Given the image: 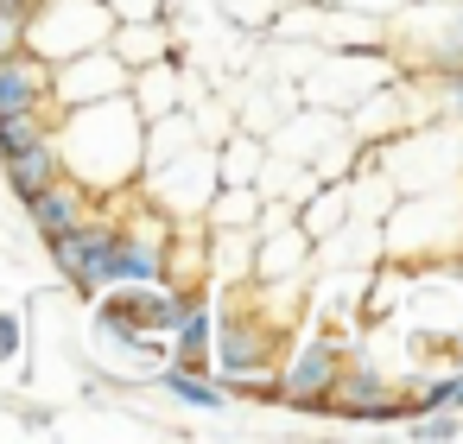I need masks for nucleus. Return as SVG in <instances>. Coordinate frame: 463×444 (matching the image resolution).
Masks as SVG:
<instances>
[{"mask_svg":"<svg viewBox=\"0 0 463 444\" xmlns=\"http://www.w3.org/2000/svg\"><path fill=\"white\" fill-rule=\"evenodd\" d=\"M444 96H450V109L463 115V64H457V71H444Z\"/></svg>","mask_w":463,"mask_h":444,"instance_id":"4468645a","label":"nucleus"},{"mask_svg":"<svg viewBox=\"0 0 463 444\" xmlns=\"http://www.w3.org/2000/svg\"><path fill=\"white\" fill-rule=\"evenodd\" d=\"M457 273H463V267H457Z\"/></svg>","mask_w":463,"mask_h":444,"instance_id":"f3484780","label":"nucleus"},{"mask_svg":"<svg viewBox=\"0 0 463 444\" xmlns=\"http://www.w3.org/2000/svg\"><path fill=\"white\" fill-rule=\"evenodd\" d=\"M52 241V260H58V273L83 292V298H96V292H109L115 286V241H121V229L115 222H96V216H83L77 229H64V235H45Z\"/></svg>","mask_w":463,"mask_h":444,"instance_id":"f257e3e1","label":"nucleus"},{"mask_svg":"<svg viewBox=\"0 0 463 444\" xmlns=\"http://www.w3.org/2000/svg\"><path fill=\"white\" fill-rule=\"evenodd\" d=\"M39 134H52V128H45V109H33V115H0V153H14V146H26V140H39Z\"/></svg>","mask_w":463,"mask_h":444,"instance_id":"9b49d317","label":"nucleus"},{"mask_svg":"<svg viewBox=\"0 0 463 444\" xmlns=\"http://www.w3.org/2000/svg\"><path fill=\"white\" fill-rule=\"evenodd\" d=\"M45 102H52V71L39 52L20 45V52L0 58V115H33Z\"/></svg>","mask_w":463,"mask_h":444,"instance_id":"39448f33","label":"nucleus"},{"mask_svg":"<svg viewBox=\"0 0 463 444\" xmlns=\"http://www.w3.org/2000/svg\"><path fill=\"white\" fill-rule=\"evenodd\" d=\"M450 406H457V412H463V368H457V374H450Z\"/></svg>","mask_w":463,"mask_h":444,"instance_id":"2eb2a0df","label":"nucleus"},{"mask_svg":"<svg viewBox=\"0 0 463 444\" xmlns=\"http://www.w3.org/2000/svg\"><path fill=\"white\" fill-rule=\"evenodd\" d=\"M159 387H165L172 400H184V406H222V381H210V368H184V362H172V368L159 374Z\"/></svg>","mask_w":463,"mask_h":444,"instance_id":"9d476101","label":"nucleus"},{"mask_svg":"<svg viewBox=\"0 0 463 444\" xmlns=\"http://www.w3.org/2000/svg\"><path fill=\"white\" fill-rule=\"evenodd\" d=\"M0 165H7V184H14V197L26 203L33 191H45V184H58V178H64V146H58L52 134H39V140L14 146V153H0Z\"/></svg>","mask_w":463,"mask_h":444,"instance_id":"423d86ee","label":"nucleus"},{"mask_svg":"<svg viewBox=\"0 0 463 444\" xmlns=\"http://www.w3.org/2000/svg\"><path fill=\"white\" fill-rule=\"evenodd\" d=\"M20 45H26V14H7V7H0V58L20 52Z\"/></svg>","mask_w":463,"mask_h":444,"instance_id":"f8f14e48","label":"nucleus"},{"mask_svg":"<svg viewBox=\"0 0 463 444\" xmlns=\"http://www.w3.org/2000/svg\"><path fill=\"white\" fill-rule=\"evenodd\" d=\"M26 216H33V229H39V235H64V229H77L90 210H83V191L58 178V184H45V191H33V197H26Z\"/></svg>","mask_w":463,"mask_h":444,"instance_id":"6e6552de","label":"nucleus"},{"mask_svg":"<svg viewBox=\"0 0 463 444\" xmlns=\"http://www.w3.org/2000/svg\"><path fill=\"white\" fill-rule=\"evenodd\" d=\"M115 298H102V317H121V324H134L140 336H172V324L184 317V305H191V292H172V286H109Z\"/></svg>","mask_w":463,"mask_h":444,"instance_id":"7ed1b4c3","label":"nucleus"},{"mask_svg":"<svg viewBox=\"0 0 463 444\" xmlns=\"http://www.w3.org/2000/svg\"><path fill=\"white\" fill-rule=\"evenodd\" d=\"M330 406L343 412V419H406V393H393L387 381H374V374H336V387H330Z\"/></svg>","mask_w":463,"mask_h":444,"instance_id":"0eeeda50","label":"nucleus"},{"mask_svg":"<svg viewBox=\"0 0 463 444\" xmlns=\"http://www.w3.org/2000/svg\"><path fill=\"white\" fill-rule=\"evenodd\" d=\"M14 349H20V317H14V311H0V362H7Z\"/></svg>","mask_w":463,"mask_h":444,"instance_id":"ddd939ff","label":"nucleus"},{"mask_svg":"<svg viewBox=\"0 0 463 444\" xmlns=\"http://www.w3.org/2000/svg\"><path fill=\"white\" fill-rule=\"evenodd\" d=\"M336 374H343V349H336L330 336H317V343L292 349V368L279 374V400L298 406V412H317V406H330Z\"/></svg>","mask_w":463,"mask_h":444,"instance_id":"f03ea898","label":"nucleus"},{"mask_svg":"<svg viewBox=\"0 0 463 444\" xmlns=\"http://www.w3.org/2000/svg\"><path fill=\"white\" fill-rule=\"evenodd\" d=\"M159 273H165L159 241H153V235H128V229H121V241H115V286H153Z\"/></svg>","mask_w":463,"mask_h":444,"instance_id":"1a4fd4ad","label":"nucleus"},{"mask_svg":"<svg viewBox=\"0 0 463 444\" xmlns=\"http://www.w3.org/2000/svg\"><path fill=\"white\" fill-rule=\"evenodd\" d=\"M273 362V336L260 317H222L216 343H210V368H222L229 381H254Z\"/></svg>","mask_w":463,"mask_h":444,"instance_id":"20e7f679","label":"nucleus"},{"mask_svg":"<svg viewBox=\"0 0 463 444\" xmlns=\"http://www.w3.org/2000/svg\"><path fill=\"white\" fill-rule=\"evenodd\" d=\"M0 7H7V14H26V7H33V0H0Z\"/></svg>","mask_w":463,"mask_h":444,"instance_id":"dca6fc26","label":"nucleus"}]
</instances>
